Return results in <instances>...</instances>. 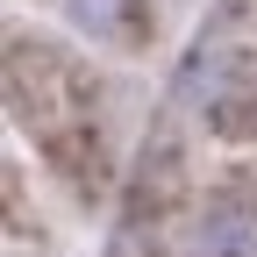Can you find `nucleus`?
Instances as JSON below:
<instances>
[{
	"label": "nucleus",
	"mask_w": 257,
	"mask_h": 257,
	"mask_svg": "<svg viewBox=\"0 0 257 257\" xmlns=\"http://www.w3.org/2000/svg\"><path fill=\"white\" fill-rule=\"evenodd\" d=\"M186 93H193V107H200L221 136H257V57H250L236 36L200 43Z\"/></svg>",
	"instance_id": "f257e3e1"
},
{
	"label": "nucleus",
	"mask_w": 257,
	"mask_h": 257,
	"mask_svg": "<svg viewBox=\"0 0 257 257\" xmlns=\"http://www.w3.org/2000/svg\"><path fill=\"white\" fill-rule=\"evenodd\" d=\"M193 257H257V179H221L193 221Z\"/></svg>",
	"instance_id": "f03ea898"
},
{
	"label": "nucleus",
	"mask_w": 257,
	"mask_h": 257,
	"mask_svg": "<svg viewBox=\"0 0 257 257\" xmlns=\"http://www.w3.org/2000/svg\"><path fill=\"white\" fill-rule=\"evenodd\" d=\"M100 43H121V50H136L150 36V0H64Z\"/></svg>",
	"instance_id": "7ed1b4c3"
}]
</instances>
